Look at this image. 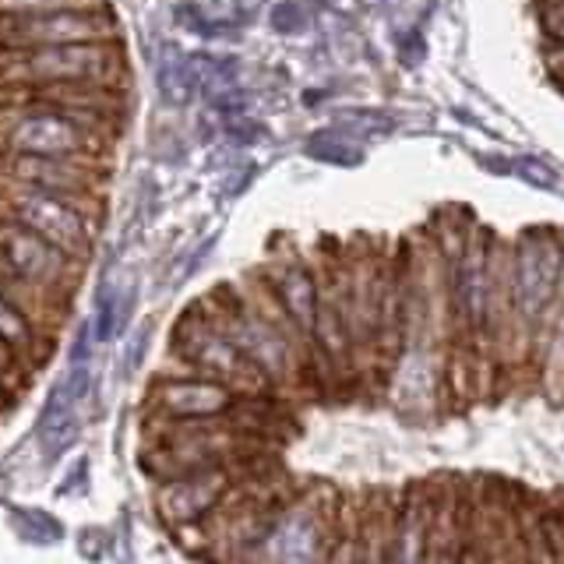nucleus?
Wrapping results in <instances>:
<instances>
[{"instance_id":"obj_1","label":"nucleus","mask_w":564,"mask_h":564,"mask_svg":"<svg viewBox=\"0 0 564 564\" xmlns=\"http://www.w3.org/2000/svg\"><path fill=\"white\" fill-rule=\"evenodd\" d=\"M564 269V234L554 226H529L508 243V343L522 352L543 346L546 322L561 290Z\"/></svg>"},{"instance_id":"obj_2","label":"nucleus","mask_w":564,"mask_h":564,"mask_svg":"<svg viewBox=\"0 0 564 564\" xmlns=\"http://www.w3.org/2000/svg\"><path fill=\"white\" fill-rule=\"evenodd\" d=\"M163 370H184V375L219 381L226 388H234L237 395L275 392L269 378L229 343V335L216 325V317H212L205 300H194V304L173 322Z\"/></svg>"},{"instance_id":"obj_3","label":"nucleus","mask_w":564,"mask_h":564,"mask_svg":"<svg viewBox=\"0 0 564 564\" xmlns=\"http://www.w3.org/2000/svg\"><path fill=\"white\" fill-rule=\"evenodd\" d=\"M123 70L128 64L113 40L0 50V88H40L67 82L120 85Z\"/></svg>"},{"instance_id":"obj_4","label":"nucleus","mask_w":564,"mask_h":564,"mask_svg":"<svg viewBox=\"0 0 564 564\" xmlns=\"http://www.w3.org/2000/svg\"><path fill=\"white\" fill-rule=\"evenodd\" d=\"M0 219L29 226L75 261H85L96 240L93 198H67V194L29 187L8 176H0Z\"/></svg>"},{"instance_id":"obj_5","label":"nucleus","mask_w":564,"mask_h":564,"mask_svg":"<svg viewBox=\"0 0 564 564\" xmlns=\"http://www.w3.org/2000/svg\"><path fill=\"white\" fill-rule=\"evenodd\" d=\"M0 261H4L22 282H29L32 290H40L61 311H67V300L78 275V261L64 254L57 243L32 234L22 223L0 219Z\"/></svg>"},{"instance_id":"obj_6","label":"nucleus","mask_w":564,"mask_h":564,"mask_svg":"<svg viewBox=\"0 0 564 564\" xmlns=\"http://www.w3.org/2000/svg\"><path fill=\"white\" fill-rule=\"evenodd\" d=\"M0 152L99 155L102 134L50 110H0Z\"/></svg>"},{"instance_id":"obj_7","label":"nucleus","mask_w":564,"mask_h":564,"mask_svg":"<svg viewBox=\"0 0 564 564\" xmlns=\"http://www.w3.org/2000/svg\"><path fill=\"white\" fill-rule=\"evenodd\" d=\"M117 25L102 8H70L46 14H0V50L113 40Z\"/></svg>"},{"instance_id":"obj_8","label":"nucleus","mask_w":564,"mask_h":564,"mask_svg":"<svg viewBox=\"0 0 564 564\" xmlns=\"http://www.w3.org/2000/svg\"><path fill=\"white\" fill-rule=\"evenodd\" d=\"M234 399H237L234 388H226L219 381L159 367V375L145 388V399H141V416H170V420L216 416L226 413Z\"/></svg>"},{"instance_id":"obj_9","label":"nucleus","mask_w":564,"mask_h":564,"mask_svg":"<svg viewBox=\"0 0 564 564\" xmlns=\"http://www.w3.org/2000/svg\"><path fill=\"white\" fill-rule=\"evenodd\" d=\"M99 155H25V152H0V176L29 187H43L67 198H93L99 187Z\"/></svg>"},{"instance_id":"obj_10","label":"nucleus","mask_w":564,"mask_h":564,"mask_svg":"<svg viewBox=\"0 0 564 564\" xmlns=\"http://www.w3.org/2000/svg\"><path fill=\"white\" fill-rule=\"evenodd\" d=\"M437 490H441V476L437 480H413L395 494L388 564H427Z\"/></svg>"},{"instance_id":"obj_11","label":"nucleus","mask_w":564,"mask_h":564,"mask_svg":"<svg viewBox=\"0 0 564 564\" xmlns=\"http://www.w3.org/2000/svg\"><path fill=\"white\" fill-rule=\"evenodd\" d=\"M264 282H269L272 296L279 300V307L290 314V322L304 332V339L311 343L314 332V304H317V279H314V261L307 254L286 251L275 261H269L258 272ZM314 352V346H311Z\"/></svg>"},{"instance_id":"obj_12","label":"nucleus","mask_w":564,"mask_h":564,"mask_svg":"<svg viewBox=\"0 0 564 564\" xmlns=\"http://www.w3.org/2000/svg\"><path fill=\"white\" fill-rule=\"evenodd\" d=\"M226 487H229V466L152 484V498H155V511H159V519L166 522V529H176V525L202 519L205 511L219 501V494Z\"/></svg>"},{"instance_id":"obj_13","label":"nucleus","mask_w":564,"mask_h":564,"mask_svg":"<svg viewBox=\"0 0 564 564\" xmlns=\"http://www.w3.org/2000/svg\"><path fill=\"white\" fill-rule=\"evenodd\" d=\"M399 490H364L360 494V554L357 564H388V540H392Z\"/></svg>"},{"instance_id":"obj_14","label":"nucleus","mask_w":564,"mask_h":564,"mask_svg":"<svg viewBox=\"0 0 564 564\" xmlns=\"http://www.w3.org/2000/svg\"><path fill=\"white\" fill-rule=\"evenodd\" d=\"M0 339H4L14 357L29 367V375H35L53 352V335H46L35 325L4 290H0Z\"/></svg>"},{"instance_id":"obj_15","label":"nucleus","mask_w":564,"mask_h":564,"mask_svg":"<svg viewBox=\"0 0 564 564\" xmlns=\"http://www.w3.org/2000/svg\"><path fill=\"white\" fill-rule=\"evenodd\" d=\"M70 8H102V0H0V14H46Z\"/></svg>"},{"instance_id":"obj_16","label":"nucleus","mask_w":564,"mask_h":564,"mask_svg":"<svg viewBox=\"0 0 564 564\" xmlns=\"http://www.w3.org/2000/svg\"><path fill=\"white\" fill-rule=\"evenodd\" d=\"M536 18H540V32L546 40L564 46V0H540Z\"/></svg>"},{"instance_id":"obj_17","label":"nucleus","mask_w":564,"mask_h":564,"mask_svg":"<svg viewBox=\"0 0 564 564\" xmlns=\"http://www.w3.org/2000/svg\"><path fill=\"white\" fill-rule=\"evenodd\" d=\"M546 543H551V561L564 564V511H551V516H540Z\"/></svg>"},{"instance_id":"obj_18","label":"nucleus","mask_w":564,"mask_h":564,"mask_svg":"<svg viewBox=\"0 0 564 564\" xmlns=\"http://www.w3.org/2000/svg\"><path fill=\"white\" fill-rule=\"evenodd\" d=\"M516 170L525 176V181H533L540 187H554L557 184V173L554 170H546L540 159H516Z\"/></svg>"},{"instance_id":"obj_19","label":"nucleus","mask_w":564,"mask_h":564,"mask_svg":"<svg viewBox=\"0 0 564 564\" xmlns=\"http://www.w3.org/2000/svg\"><path fill=\"white\" fill-rule=\"evenodd\" d=\"M4 410H11V402H8L4 395H0V413H4Z\"/></svg>"}]
</instances>
